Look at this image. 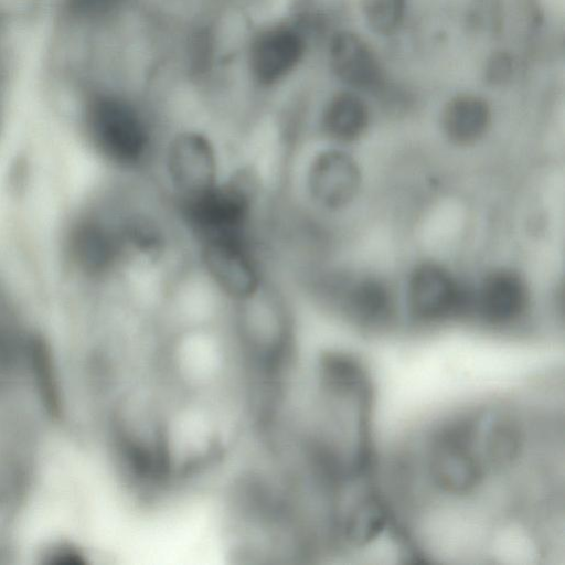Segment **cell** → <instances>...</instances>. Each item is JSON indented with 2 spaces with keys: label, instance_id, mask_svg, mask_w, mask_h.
<instances>
[{
  "label": "cell",
  "instance_id": "1",
  "mask_svg": "<svg viewBox=\"0 0 565 565\" xmlns=\"http://www.w3.org/2000/svg\"><path fill=\"white\" fill-rule=\"evenodd\" d=\"M537 456L536 431L515 398L452 408L415 434L385 467L399 512L425 501L471 503L494 484L527 487Z\"/></svg>",
  "mask_w": 565,
  "mask_h": 565
},
{
  "label": "cell",
  "instance_id": "2",
  "mask_svg": "<svg viewBox=\"0 0 565 565\" xmlns=\"http://www.w3.org/2000/svg\"><path fill=\"white\" fill-rule=\"evenodd\" d=\"M86 129L97 151L116 163L136 164L149 147L142 119L131 106L115 97L93 100L86 114Z\"/></svg>",
  "mask_w": 565,
  "mask_h": 565
},
{
  "label": "cell",
  "instance_id": "3",
  "mask_svg": "<svg viewBox=\"0 0 565 565\" xmlns=\"http://www.w3.org/2000/svg\"><path fill=\"white\" fill-rule=\"evenodd\" d=\"M246 175L186 199L185 211L190 224L204 239L242 234L252 202V183Z\"/></svg>",
  "mask_w": 565,
  "mask_h": 565
},
{
  "label": "cell",
  "instance_id": "4",
  "mask_svg": "<svg viewBox=\"0 0 565 565\" xmlns=\"http://www.w3.org/2000/svg\"><path fill=\"white\" fill-rule=\"evenodd\" d=\"M407 298L413 318L423 323L459 317L467 308L466 295L457 280L435 263L420 264L413 270Z\"/></svg>",
  "mask_w": 565,
  "mask_h": 565
},
{
  "label": "cell",
  "instance_id": "5",
  "mask_svg": "<svg viewBox=\"0 0 565 565\" xmlns=\"http://www.w3.org/2000/svg\"><path fill=\"white\" fill-rule=\"evenodd\" d=\"M203 259L212 279L230 297L246 301L257 292L258 269L242 234L204 239Z\"/></svg>",
  "mask_w": 565,
  "mask_h": 565
},
{
  "label": "cell",
  "instance_id": "6",
  "mask_svg": "<svg viewBox=\"0 0 565 565\" xmlns=\"http://www.w3.org/2000/svg\"><path fill=\"white\" fill-rule=\"evenodd\" d=\"M216 157L213 146L198 132L177 136L168 151V170L173 185L185 199L216 184Z\"/></svg>",
  "mask_w": 565,
  "mask_h": 565
},
{
  "label": "cell",
  "instance_id": "7",
  "mask_svg": "<svg viewBox=\"0 0 565 565\" xmlns=\"http://www.w3.org/2000/svg\"><path fill=\"white\" fill-rule=\"evenodd\" d=\"M361 173L355 160L339 149L316 156L308 172V188L315 201L327 209H340L356 195Z\"/></svg>",
  "mask_w": 565,
  "mask_h": 565
},
{
  "label": "cell",
  "instance_id": "8",
  "mask_svg": "<svg viewBox=\"0 0 565 565\" xmlns=\"http://www.w3.org/2000/svg\"><path fill=\"white\" fill-rule=\"evenodd\" d=\"M527 305L529 291L521 276L511 270H497L483 279L475 308L486 324L504 328L518 322Z\"/></svg>",
  "mask_w": 565,
  "mask_h": 565
},
{
  "label": "cell",
  "instance_id": "9",
  "mask_svg": "<svg viewBox=\"0 0 565 565\" xmlns=\"http://www.w3.org/2000/svg\"><path fill=\"white\" fill-rule=\"evenodd\" d=\"M329 60L334 75L352 88H376L382 82V70L375 54L354 32L334 34L329 46Z\"/></svg>",
  "mask_w": 565,
  "mask_h": 565
},
{
  "label": "cell",
  "instance_id": "10",
  "mask_svg": "<svg viewBox=\"0 0 565 565\" xmlns=\"http://www.w3.org/2000/svg\"><path fill=\"white\" fill-rule=\"evenodd\" d=\"M303 50V40L295 31H267L252 47L250 68L255 78L263 85L274 84L298 64Z\"/></svg>",
  "mask_w": 565,
  "mask_h": 565
},
{
  "label": "cell",
  "instance_id": "11",
  "mask_svg": "<svg viewBox=\"0 0 565 565\" xmlns=\"http://www.w3.org/2000/svg\"><path fill=\"white\" fill-rule=\"evenodd\" d=\"M344 316L367 330L386 328L394 316V301L390 289L375 278H361L350 284L342 295Z\"/></svg>",
  "mask_w": 565,
  "mask_h": 565
},
{
  "label": "cell",
  "instance_id": "12",
  "mask_svg": "<svg viewBox=\"0 0 565 565\" xmlns=\"http://www.w3.org/2000/svg\"><path fill=\"white\" fill-rule=\"evenodd\" d=\"M490 119L488 103L478 95L463 93L447 102L441 114V126L452 142L468 145L484 135Z\"/></svg>",
  "mask_w": 565,
  "mask_h": 565
},
{
  "label": "cell",
  "instance_id": "13",
  "mask_svg": "<svg viewBox=\"0 0 565 565\" xmlns=\"http://www.w3.org/2000/svg\"><path fill=\"white\" fill-rule=\"evenodd\" d=\"M369 109L364 100L353 92L337 93L326 105L322 128L332 139L350 142L360 138L369 125Z\"/></svg>",
  "mask_w": 565,
  "mask_h": 565
},
{
  "label": "cell",
  "instance_id": "14",
  "mask_svg": "<svg viewBox=\"0 0 565 565\" xmlns=\"http://www.w3.org/2000/svg\"><path fill=\"white\" fill-rule=\"evenodd\" d=\"M407 0H362V13L376 34L390 35L402 24Z\"/></svg>",
  "mask_w": 565,
  "mask_h": 565
},
{
  "label": "cell",
  "instance_id": "15",
  "mask_svg": "<svg viewBox=\"0 0 565 565\" xmlns=\"http://www.w3.org/2000/svg\"><path fill=\"white\" fill-rule=\"evenodd\" d=\"M511 72V61L507 55L499 54L493 56L488 65V75L493 81H502L508 77Z\"/></svg>",
  "mask_w": 565,
  "mask_h": 565
}]
</instances>
